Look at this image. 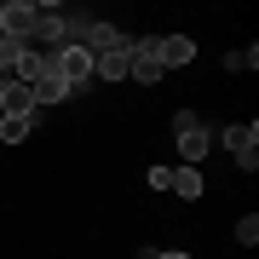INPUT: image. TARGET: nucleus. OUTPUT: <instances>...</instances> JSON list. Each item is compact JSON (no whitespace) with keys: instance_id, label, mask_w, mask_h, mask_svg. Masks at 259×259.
Returning <instances> with one entry per match:
<instances>
[{"instance_id":"obj_3","label":"nucleus","mask_w":259,"mask_h":259,"mask_svg":"<svg viewBox=\"0 0 259 259\" xmlns=\"http://www.w3.org/2000/svg\"><path fill=\"white\" fill-rule=\"evenodd\" d=\"M127 75H133V81H144V87H156L161 75H167L156 40H133V47H127Z\"/></svg>"},{"instance_id":"obj_6","label":"nucleus","mask_w":259,"mask_h":259,"mask_svg":"<svg viewBox=\"0 0 259 259\" xmlns=\"http://www.w3.org/2000/svg\"><path fill=\"white\" fill-rule=\"evenodd\" d=\"M179 139V167H202V156H207V127H185V133H173Z\"/></svg>"},{"instance_id":"obj_13","label":"nucleus","mask_w":259,"mask_h":259,"mask_svg":"<svg viewBox=\"0 0 259 259\" xmlns=\"http://www.w3.org/2000/svg\"><path fill=\"white\" fill-rule=\"evenodd\" d=\"M150 190H173V167H161V161L150 167Z\"/></svg>"},{"instance_id":"obj_8","label":"nucleus","mask_w":259,"mask_h":259,"mask_svg":"<svg viewBox=\"0 0 259 259\" xmlns=\"http://www.w3.org/2000/svg\"><path fill=\"white\" fill-rule=\"evenodd\" d=\"M156 47H161V69H179V64L196 58V40L190 35H167V40H156Z\"/></svg>"},{"instance_id":"obj_9","label":"nucleus","mask_w":259,"mask_h":259,"mask_svg":"<svg viewBox=\"0 0 259 259\" xmlns=\"http://www.w3.org/2000/svg\"><path fill=\"white\" fill-rule=\"evenodd\" d=\"M173 196L196 202V196H202V167H173Z\"/></svg>"},{"instance_id":"obj_12","label":"nucleus","mask_w":259,"mask_h":259,"mask_svg":"<svg viewBox=\"0 0 259 259\" xmlns=\"http://www.w3.org/2000/svg\"><path fill=\"white\" fill-rule=\"evenodd\" d=\"M236 242H242V248L259 242V219H253V213H242V219H236Z\"/></svg>"},{"instance_id":"obj_15","label":"nucleus","mask_w":259,"mask_h":259,"mask_svg":"<svg viewBox=\"0 0 259 259\" xmlns=\"http://www.w3.org/2000/svg\"><path fill=\"white\" fill-rule=\"evenodd\" d=\"M156 259H190L185 248H156Z\"/></svg>"},{"instance_id":"obj_4","label":"nucleus","mask_w":259,"mask_h":259,"mask_svg":"<svg viewBox=\"0 0 259 259\" xmlns=\"http://www.w3.org/2000/svg\"><path fill=\"white\" fill-rule=\"evenodd\" d=\"M35 23H40V6H35V0H6V6H0V35L29 40V35H35Z\"/></svg>"},{"instance_id":"obj_10","label":"nucleus","mask_w":259,"mask_h":259,"mask_svg":"<svg viewBox=\"0 0 259 259\" xmlns=\"http://www.w3.org/2000/svg\"><path fill=\"white\" fill-rule=\"evenodd\" d=\"M93 75H98V81H127V52H110V58H93Z\"/></svg>"},{"instance_id":"obj_5","label":"nucleus","mask_w":259,"mask_h":259,"mask_svg":"<svg viewBox=\"0 0 259 259\" xmlns=\"http://www.w3.org/2000/svg\"><path fill=\"white\" fill-rule=\"evenodd\" d=\"M225 144H231L236 167H248V173L259 167V156H253V150H259V127H253V121H236V127H225Z\"/></svg>"},{"instance_id":"obj_2","label":"nucleus","mask_w":259,"mask_h":259,"mask_svg":"<svg viewBox=\"0 0 259 259\" xmlns=\"http://www.w3.org/2000/svg\"><path fill=\"white\" fill-rule=\"evenodd\" d=\"M47 58H52V69L64 75V87H69V93L93 81V52H87L81 40H69V47H58V52H47Z\"/></svg>"},{"instance_id":"obj_11","label":"nucleus","mask_w":259,"mask_h":259,"mask_svg":"<svg viewBox=\"0 0 259 259\" xmlns=\"http://www.w3.org/2000/svg\"><path fill=\"white\" fill-rule=\"evenodd\" d=\"M29 127H35V115H0V139H6V144H23Z\"/></svg>"},{"instance_id":"obj_7","label":"nucleus","mask_w":259,"mask_h":259,"mask_svg":"<svg viewBox=\"0 0 259 259\" xmlns=\"http://www.w3.org/2000/svg\"><path fill=\"white\" fill-rule=\"evenodd\" d=\"M0 115H35V93L23 81H6L0 87Z\"/></svg>"},{"instance_id":"obj_1","label":"nucleus","mask_w":259,"mask_h":259,"mask_svg":"<svg viewBox=\"0 0 259 259\" xmlns=\"http://www.w3.org/2000/svg\"><path fill=\"white\" fill-rule=\"evenodd\" d=\"M23 87H29V93H35V110H47V104H64V98H69L64 75L52 69V58H47V52L35 58V69H29V81H23Z\"/></svg>"},{"instance_id":"obj_14","label":"nucleus","mask_w":259,"mask_h":259,"mask_svg":"<svg viewBox=\"0 0 259 259\" xmlns=\"http://www.w3.org/2000/svg\"><path fill=\"white\" fill-rule=\"evenodd\" d=\"M185 127H202V115H196V110H179L173 115V133H185Z\"/></svg>"}]
</instances>
